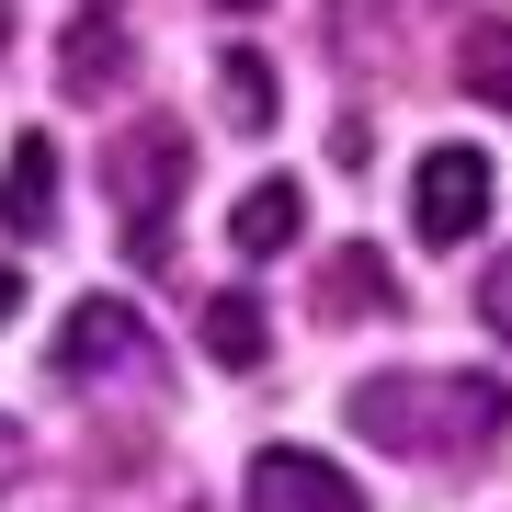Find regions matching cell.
<instances>
[{
	"mask_svg": "<svg viewBox=\"0 0 512 512\" xmlns=\"http://www.w3.org/2000/svg\"><path fill=\"white\" fill-rule=\"evenodd\" d=\"M501 421H512L501 376H376V387H353V433L387 444V456H478Z\"/></svg>",
	"mask_w": 512,
	"mask_h": 512,
	"instance_id": "obj_1",
	"label": "cell"
},
{
	"mask_svg": "<svg viewBox=\"0 0 512 512\" xmlns=\"http://www.w3.org/2000/svg\"><path fill=\"white\" fill-rule=\"evenodd\" d=\"M183 126L171 114H148V126H126L114 137V160H103V183H114V205H126V251L137 262H160V194L183 205Z\"/></svg>",
	"mask_w": 512,
	"mask_h": 512,
	"instance_id": "obj_2",
	"label": "cell"
},
{
	"mask_svg": "<svg viewBox=\"0 0 512 512\" xmlns=\"http://www.w3.org/2000/svg\"><path fill=\"white\" fill-rule=\"evenodd\" d=\"M410 228L433 239V251L478 239V228H490V160H478V148H433L421 183H410Z\"/></svg>",
	"mask_w": 512,
	"mask_h": 512,
	"instance_id": "obj_3",
	"label": "cell"
},
{
	"mask_svg": "<svg viewBox=\"0 0 512 512\" xmlns=\"http://www.w3.org/2000/svg\"><path fill=\"white\" fill-rule=\"evenodd\" d=\"M251 512H365V490L330 456H308V444H262L251 456Z\"/></svg>",
	"mask_w": 512,
	"mask_h": 512,
	"instance_id": "obj_4",
	"label": "cell"
},
{
	"mask_svg": "<svg viewBox=\"0 0 512 512\" xmlns=\"http://www.w3.org/2000/svg\"><path fill=\"white\" fill-rule=\"evenodd\" d=\"M126 365H148V330H137V308H114V296H80L69 319H57V376H126Z\"/></svg>",
	"mask_w": 512,
	"mask_h": 512,
	"instance_id": "obj_5",
	"label": "cell"
},
{
	"mask_svg": "<svg viewBox=\"0 0 512 512\" xmlns=\"http://www.w3.org/2000/svg\"><path fill=\"white\" fill-rule=\"evenodd\" d=\"M0 217H12V239H46V228H57V148H46V137H12Z\"/></svg>",
	"mask_w": 512,
	"mask_h": 512,
	"instance_id": "obj_6",
	"label": "cell"
},
{
	"mask_svg": "<svg viewBox=\"0 0 512 512\" xmlns=\"http://www.w3.org/2000/svg\"><path fill=\"white\" fill-rule=\"evenodd\" d=\"M296 228H308V194H296V183H251V194H239V217H228V239H239L251 262L296 251Z\"/></svg>",
	"mask_w": 512,
	"mask_h": 512,
	"instance_id": "obj_7",
	"label": "cell"
},
{
	"mask_svg": "<svg viewBox=\"0 0 512 512\" xmlns=\"http://www.w3.org/2000/svg\"><path fill=\"white\" fill-rule=\"evenodd\" d=\"M57 69H69V92H114V80H126V23L92 0V12L69 23V46H57Z\"/></svg>",
	"mask_w": 512,
	"mask_h": 512,
	"instance_id": "obj_8",
	"label": "cell"
},
{
	"mask_svg": "<svg viewBox=\"0 0 512 512\" xmlns=\"http://www.w3.org/2000/svg\"><path fill=\"white\" fill-rule=\"evenodd\" d=\"M387 308H399V285H387V262H376V251H342V262H330L319 319H387Z\"/></svg>",
	"mask_w": 512,
	"mask_h": 512,
	"instance_id": "obj_9",
	"label": "cell"
},
{
	"mask_svg": "<svg viewBox=\"0 0 512 512\" xmlns=\"http://www.w3.org/2000/svg\"><path fill=\"white\" fill-rule=\"evenodd\" d=\"M456 80L478 103H501L512 114V23H467V46H456Z\"/></svg>",
	"mask_w": 512,
	"mask_h": 512,
	"instance_id": "obj_10",
	"label": "cell"
},
{
	"mask_svg": "<svg viewBox=\"0 0 512 512\" xmlns=\"http://www.w3.org/2000/svg\"><path fill=\"white\" fill-rule=\"evenodd\" d=\"M205 353L217 365H262V296H217L205 308Z\"/></svg>",
	"mask_w": 512,
	"mask_h": 512,
	"instance_id": "obj_11",
	"label": "cell"
},
{
	"mask_svg": "<svg viewBox=\"0 0 512 512\" xmlns=\"http://www.w3.org/2000/svg\"><path fill=\"white\" fill-rule=\"evenodd\" d=\"M217 92H228L239 126H274V114H285V92H274V69H262V57H228V69H217Z\"/></svg>",
	"mask_w": 512,
	"mask_h": 512,
	"instance_id": "obj_12",
	"label": "cell"
},
{
	"mask_svg": "<svg viewBox=\"0 0 512 512\" xmlns=\"http://www.w3.org/2000/svg\"><path fill=\"white\" fill-rule=\"evenodd\" d=\"M490 330H512V262L490 274Z\"/></svg>",
	"mask_w": 512,
	"mask_h": 512,
	"instance_id": "obj_13",
	"label": "cell"
},
{
	"mask_svg": "<svg viewBox=\"0 0 512 512\" xmlns=\"http://www.w3.org/2000/svg\"><path fill=\"white\" fill-rule=\"evenodd\" d=\"M12 319H23V274L0 262V330H12Z\"/></svg>",
	"mask_w": 512,
	"mask_h": 512,
	"instance_id": "obj_14",
	"label": "cell"
},
{
	"mask_svg": "<svg viewBox=\"0 0 512 512\" xmlns=\"http://www.w3.org/2000/svg\"><path fill=\"white\" fill-rule=\"evenodd\" d=\"M217 12H262V0H217Z\"/></svg>",
	"mask_w": 512,
	"mask_h": 512,
	"instance_id": "obj_15",
	"label": "cell"
}]
</instances>
